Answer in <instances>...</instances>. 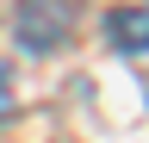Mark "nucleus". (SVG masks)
<instances>
[{
	"mask_svg": "<svg viewBox=\"0 0 149 143\" xmlns=\"http://www.w3.org/2000/svg\"><path fill=\"white\" fill-rule=\"evenodd\" d=\"M62 31H68L62 0H25V6H19V38H25L31 50H50Z\"/></svg>",
	"mask_w": 149,
	"mask_h": 143,
	"instance_id": "obj_1",
	"label": "nucleus"
},
{
	"mask_svg": "<svg viewBox=\"0 0 149 143\" xmlns=\"http://www.w3.org/2000/svg\"><path fill=\"white\" fill-rule=\"evenodd\" d=\"M106 38L118 50H130V56H143V50H149V6H118L106 19Z\"/></svg>",
	"mask_w": 149,
	"mask_h": 143,
	"instance_id": "obj_2",
	"label": "nucleus"
},
{
	"mask_svg": "<svg viewBox=\"0 0 149 143\" xmlns=\"http://www.w3.org/2000/svg\"><path fill=\"white\" fill-rule=\"evenodd\" d=\"M0 118H13V75H6V62H0Z\"/></svg>",
	"mask_w": 149,
	"mask_h": 143,
	"instance_id": "obj_3",
	"label": "nucleus"
}]
</instances>
